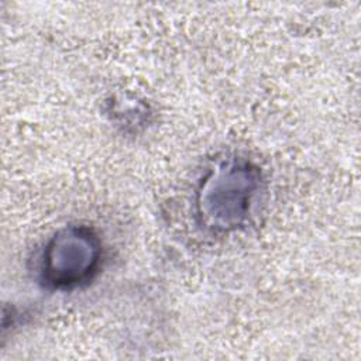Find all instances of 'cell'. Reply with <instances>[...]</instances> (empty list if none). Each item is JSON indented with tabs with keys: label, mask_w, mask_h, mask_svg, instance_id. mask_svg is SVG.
<instances>
[{
	"label": "cell",
	"mask_w": 361,
	"mask_h": 361,
	"mask_svg": "<svg viewBox=\"0 0 361 361\" xmlns=\"http://www.w3.org/2000/svg\"><path fill=\"white\" fill-rule=\"evenodd\" d=\"M100 241L86 227H68L56 233L47 244L41 274L47 285L55 289H72L89 281L100 264Z\"/></svg>",
	"instance_id": "obj_2"
},
{
	"label": "cell",
	"mask_w": 361,
	"mask_h": 361,
	"mask_svg": "<svg viewBox=\"0 0 361 361\" xmlns=\"http://www.w3.org/2000/svg\"><path fill=\"white\" fill-rule=\"evenodd\" d=\"M259 172L247 162L219 165L202 182L197 193L199 216L212 230H234L251 212L259 189Z\"/></svg>",
	"instance_id": "obj_1"
}]
</instances>
